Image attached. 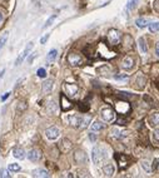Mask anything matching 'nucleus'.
<instances>
[{
    "label": "nucleus",
    "instance_id": "nucleus-15",
    "mask_svg": "<svg viewBox=\"0 0 159 178\" xmlns=\"http://www.w3.org/2000/svg\"><path fill=\"white\" fill-rule=\"evenodd\" d=\"M53 80L52 79H46L44 83H43V86H41V90H43L44 94H48V93L52 92L53 89Z\"/></svg>",
    "mask_w": 159,
    "mask_h": 178
},
{
    "label": "nucleus",
    "instance_id": "nucleus-40",
    "mask_svg": "<svg viewBox=\"0 0 159 178\" xmlns=\"http://www.w3.org/2000/svg\"><path fill=\"white\" fill-rule=\"evenodd\" d=\"M18 109L19 111H21V109L24 111V109H27V104H25L24 102H21V103H19V105H18Z\"/></svg>",
    "mask_w": 159,
    "mask_h": 178
},
{
    "label": "nucleus",
    "instance_id": "nucleus-3",
    "mask_svg": "<svg viewBox=\"0 0 159 178\" xmlns=\"http://www.w3.org/2000/svg\"><path fill=\"white\" fill-rule=\"evenodd\" d=\"M100 115H102V119L107 123L113 122L114 118H115V113L110 107H104L102 111H100Z\"/></svg>",
    "mask_w": 159,
    "mask_h": 178
},
{
    "label": "nucleus",
    "instance_id": "nucleus-4",
    "mask_svg": "<svg viewBox=\"0 0 159 178\" xmlns=\"http://www.w3.org/2000/svg\"><path fill=\"white\" fill-rule=\"evenodd\" d=\"M64 92L68 97H75L78 93V86L74 83H64Z\"/></svg>",
    "mask_w": 159,
    "mask_h": 178
},
{
    "label": "nucleus",
    "instance_id": "nucleus-31",
    "mask_svg": "<svg viewBox=\"0 0 159 178\" xmlns=\"http://www.w3.org/2000/svg\"><path fill=\"white\" fill-rule=\"evenodd\" d=\"M152 137H153V142L154 143H158L159 144V129H155L152 134Z\"/></svg>",
    "mask_w": 159,
    "mask_h": 178
},
{
    "label": "nucleus",
    "instance_id": "nucleus-14",
    "mask_svg": "<svg viewBox=\"0 0 159 178\" xmlns=\"http://www.w3.org/2000/svg\"><path fill=\"white\" fill-rule=\"evenodd\" d=\"M123 68L124 69H127V70H130L133 66H134V59H133L132 57H125L123 59Z\"/></svg>",
    "mask_w": 159,
    "mask_h": 178
},
{
    "label": "nucleus",
    "instance_id": "nucleus-27",
    "mask_svg": "<svg viewBox=\"0 0 159 178\" xmlns=\"http://www.w3.org/2000/svg\"><path fill=\"white\" fill-rule=\"evenodd\" d=\"M142 167L144 168V171H147V172H152V167H150L149 160H142Z\"/></svg>",
    "mask_w": 159,
    "mask_h": 178
},
{
    "label": "nucleus",
    "instance_id": "nucleus-37",
    "mask_svg": "<svg viewBox=\"0 0 159 178\" xmlns=\"http://www.w3.org/2000/svg\"><path fill=\"white\" fill-rule=\"evenodd\" d=\"M115 124H119V125H125V124H127V121H125V119H123V118H118V119H116V122H115Z\"/></svg>",
    "mask_w": 159,
    "mask_h": 178
},
{
    "label": "nucleus",
    "instance_id": "nucleus-43",
    "mask_svg": "<svg viewBox=\"0 0 159 178\" xmlns=\"http://www.w3.org/2000/svg\"><path fill=\"white\" fill-rule=\"evenodd\" d=\"M9 95H10V93H5V94L2 97V100H3V102H4V100H6L8 98H9Z\"/></svg>",
    "mask_w": 159,
    "mask_h": 178
},
{
    "label": "nucleus",
    "instance_id": "nucleus-20",
    "mask_svg": "<svg viewBox=\"0 0 159 178\" xmlns=\"http://www.w3.org/2000/svg\"><path fill=\"white\" fill-rule=\"evenodd\" d=\"M33 176L40 177V178H46V177H49V173H48V171H45V169H35V171L33 172Z\"/></svg>",
    "mask_w": 159,
    "mask_h": 178
},
{
    "label": "nucleus",
    "instance_id": "nucleus-44",
    "mask_svg": "<svg viewBox=\"0 0 159 178\" xmlns=\"http://www.w3.org/2000/svg\"><path fill=\"white\" fill-rule=\"evenodd\" d=\"M155 54H157V57H159V41L155 44Z\"/></svg>",
    "mask_w": 159,
    "mask_h": 178
},
{
    "label": "nucleus",
    "instance_id": "nucleus-13",
    "mask_svg": "<svg viewBox=\"0 0 159 178\" xmlns=\"http://www.w3.org/2000/svg\"><path fill=\"white\" fill-rule=\"evenodd\" d=\"M60 103H62V109L65 112V111H69V109L73 108V104H72V102L66 98L64 94L60 95Z\"/></svg>",
    "mask_w": 159,
    "mask_h": 178
},
{
    "label": "nucleus",
    "instance_id": "nucleus-42",
    "mask_svg": "<svg viewBox=\"0 0 159 178\" xmlns=\"http://www.w3.org/2000/svg\"><path fill=\"white\" fill-rule=\"evenodd\" d=\"M89 138H90L91 141H93V142H95V139H97V137H95V134H94L93 132H91V133L89 134Z\"/></svg>",
    "mask_w": 159,
    "mask_h": 178
},
{
    "label": "nucleus",
    "instance_id": "nucleus-23",
    "mask_svg": "<svg viewBox=\"0 0 159 178\" xmlns=\"http://www.w3.org/2000/svg\"><path fill=\"white\" fill-rule=\"evenodd\" d=\"M138 43H139L140 52H142V53H147V52H148V47H147V43H145V39H144V38H139Z\"/></svg>",
    "mask_w": 159,
    "mask_h": 178
},
{
    "label": "nucleus",
    "instance_id": "nucleus-41",
    "mask_svg": "<svg viewBox=\"0 0 159 178\" xmlns=\"http://www.w3.org/2000/svg\"><path fill=\"white\" fill-rule=\"evenodd\" d=\"M154 9L157 13H159V0H155L154 2Z\"/></svg>",
    "mask_w": 159,
    "mask_h": 178
},
{
    "label": "nucleus",
    "instance_id": "nucleus-29",
    "mask_svg": "<svg viewBox=\"0 0 159 178\" xmlns=\"http://www.w3.org/2000/svg\"><path fill=\"white\" fill-rule=\"evenodd\" d=\"M137 3H138V0H129V2L127 3V9L128 10L134 9V8L137 6Z\"/></svg>",
    "mask_w": 159,
    "mask_h": 178
},
{
    "label": "nucleus",
    "instance_id": "nucleus-45",
    "mask_svg": "<svg viewBox=\"0 0 159 178\" xmlns=\"http://www.w3.org/2000/svg\"><path fill=\"white\" fill-rule=\"evenodd\" d=\"M3 19H4V15H3V13H2V11H0V23L3 21Z\"/></svg>",
    "mask_w": 159,
    "mask_h": 178
},
{
    "label": "nucleus",
    "instance_id": "nucleus-36",
    "mask_svg": "<svg viewBox=\"0 0 159 178\" xmlns=\"http://www.w3.org/2000/svg\"><path fill=\"white\" fill-rule=\"evenodd\" d=\"M153 171H158L159 169V159L157 158V159H154V162H153Z\"/></svg>",
    "mask_w": 159,
    "mask_h": 178
},
{
    "label": "nucleus",
    "instance_id": "nucleus-28",
    "mask_svg": "<svg viewBox=\"0 0 159 178\" xmlns=\"http://www.w3.org/2000/svg\"><path fill=\"white\" fill-rule=\"evenodd\" d=\"M149 30L152 33L159 31V23H150L149 24Z\"/></svg>",
    "mask_w": 159,
    "mask_h": 178
},
{
    "label": "nucleus",
    "instance_id": "nucleus-6",
    "mask_svg": "<svg viewBox=\"0 0 159 178\" xmlns=\"http://www.w3.org/2000/svg\"><path fill=\"white\" fill-rule=\"evenodd\" d=\"M115 109L119 114H127L130 112V105L128 102L123 100V102H118V103L115 104Z\"/></svg>",
    "mask_w": 159,
    "mask_h": 178
},
{
    "label": "nucleus",
    "instance_id": "nucleus-35",
    "mask_svg": "<svg viewBox=\"0 0 159 178\" xmlns=\"http://www.w3.org/2000/svg\"><path fill=\"white\" fill-rule=\"evenodd\" d=\"M79 108L81 109V112H87L89 109V105L85 104V103H79Z\"/></svg>",
    "mask_w": 159,
    "mask_h": 178
},
{
    "label": "nucleus",
    "instance_id": "nucleus-26",
    "mask_svg": "<svg viewBox=\"0 0 159 178\" xmlns=\"http://www.w3.org/2000/svg\"><path fill=\"white\" fill-rule=\"evenodd\" d=\"M21 169V167H20V164H18V163H11V164H9V171H11V172H19Z\"/></svg>",
    "mask_w": 159,
    "mask_h": 178
},
{
    "label": "nucleus",
    "instance_id": "nucleus-12",
    "mask_svg": "<svg viewBox=\"0 0 159 178\" xmlns=\"http://www.w3.org/2000/svg\"><path fill=\"white\" fill-rule=\"evenodd\" d=\"M115 159L118 160V164H119V168L120 169H124L125 167L128 166V157L125 156V154H115Z\"/></svg>",
    "mask_w": 159,
    "mask_h": 178
},
{
    "label": "nucleus",
    "instance_id": "nucleus-1",
    "mask_svg": "<svg viewBox=\"0 0 159 178\" xmlns=\"http://www.w3.org/2000/svg\"><path fill=\"white\" fill-rule=\"evenodd\" d=\"M91 158H93V162L95 164H100L108 158V153L103 147H95L93 149V153H91Z\"/></svg>",
    "mask_w": 159,
    "mask_h": 178
},
{
    "label": "nucleus",
    "instance_id": "nucleus-19",
    "mask_svg": "<svg viewBox=\"0 0 159 178\" xmlns=\"http://www.w3.org/2000/svg\"><path fill=\"white\" fill-rule=\"evenodd\" d=\"M103 172H104L105 176L112 177L113 173H114V166H113V164H105V166L103 167Z\"/></svg>",
    "mask_w": 159,
    "mask_h": 178
},
{
    "label": "nucleus",
    "instance_id": "nucleus-17",
    "mask_svg": "<svg viewBox=\"0 0 159 178\" xmlns=\"http://www.w3.org/2000/svg\"><path fill=\"white\" fill-rule=\"evenodd\" d=\"M59 147H60V149L63 150V152H68V150H70L72 149V142L69 141V139H63L62 142H60V144H59Z\"/></svg>",
    "mask_w": 159,
    "mask_h": 178
},
{
    "label": "nucleus",
    "instance_id": "nucleus-11",
    "mask_svg": "<svg viewBox=\"0 0 159 178\" xmlns=\"http://www.w3.org/2000/svg\"><path fill=\"white\" fill-rule=\"evenodd\" d=\"M29 160H31V162H38V160H40L41 158V152L39 149H31L29 150V153L27 154Z\"/></svg>",
    "mask_w": 159,
    "mask_h": 178
},
{
    "label": "nucleus",
    "instance_id": "nucleus-33",
    "mask_svg": "<svg viewBox=\"0 0 159 178\" xmlns=\"http://www.w3.org/2000/svg\"><path fill=\"white\" fill-rule=\"evenodd\" d=\"M110 133H112V135H113L114 138H119V137H120V132H119V129H116L115 127L110 131Z\"/></svg>",
    "mask_w": 159,
    "mask_h": 178
},
{
    "label": "nucleus",
    "instance_id": "nucleus-30",
    "mask_svg": "<svg viewBox=\"0 0 159 178\" xmlns=\"http://www.w3.org/2000/svg\"><path fill=\"white\" fill-rule=\"evenodd\" d=\"M8 37H9V35H8V33H5L4 35H3L2 38H0V50H2V48H3L4 45H5L6 40H8Z\"/></svg>",
    "mask_w": 159,
    "mask_h": 178
},
{
    "label": "nucleus",
    "instance_id": "nucleus-32",
    "mask_svg": "<svg viewBox=\"0 0 159 178\" xmlns=\"http://www.w3.org/2000/svg\"><path fill=\"white\" fill-rule=\"evenodd\" d=\"M37 74H38V77H40V78H45L46 77V72H45L44 68H40V69H38Z\"/></svg>",
    "mask_w": 159,
    "mask_h": 178
},
{
    "label": "nucleus",
    "instance_id": "nucleus-8",
    "mask_svg": "<svg viewBox=\"0 0 159 178\" xmlns=\"http://www.w3.org/2000/svg\"><path fill=\"white\" fill-rule=\"evenodd\" d=\"M60 135V131L56 128V127H50L45 131V137L50 141H55L58 137Z\"/></svg>",
    "mask_w": 159,
    "mask_h": 178
},
{
    "label": "nucleus",
    "instance_id": "nucleus-10",
    "mask_svg": "<svg viewBox=\"0 0 159 178\" xmlns=\"http://www.w3.org/2000/svg\"><path fill=\"white\" fill-rule=\"evenodd\" d=\"M74 159H75V162H77V163L84 164L87 162V154H85V152L81 150V149H78L74 153Z\"/></svg>",
    "mask_w": 159,
    "mask_h": 178
},
{
    "label": "nucleus",
    "instance_id": "nucleus-39",
    "mask_svg": "<svg viewBox=\"0 0 159 178\" xmlns=\"http://www.w3.org/2000/svg\"><path fill=\"white\" fill-rule=\"evenodd\" d=\"M0 177H10V174L8 173L5 169H2V171H0Z\"/></svg>",
    "mask_w": 159,
    "mask_h": 178
},
{
    "label": "nucleus",
    "instance_id": "nucleus-22",
    "mask_svg": "<svg viewBox=\"0 0 159 178\" xmlns=\"http://www.w3.org/2000/svg\"><path fill=\"white\" fill-rule=\"evenodd\" d=\"M56 55H58L56 49H52V50H50V52L48 53V57H46V60H48V63H52V62H54L55 59H56Z\"/></svg>",
    "mask_w": 159,
    "mask_h": 178
},
{
    "label": "nucleus",
    "instance_id": "nucleus-25",
    "mask_svg": "<svg viewBox=\"0 0 159 178\" xmlns=\"http://www.w3.org/2000/svg\"><path fill=\"white\" fill-rule=\"evenodd\" d=\"M56 16H58L56 14H54V15H52V16H50V18H49V19L46 20V23L44 24V27H43V29H46L48 27H50V25H52V24H53V21H54V20L56 19Z\"/></svg>",
    "mask_w": 159,
    "mask_h": 178
},
{
    "label": "nucleus",
    "instance_id": "nucleus-21",
    "mask_svg": "<svg viewBox=\"0 0 159 178\" xmlns=\"http://www.w3.org/2000/svg\"><path fill=\"white\" fill-rule=\"evenodd\" d=\"M90 128H91V131H93V132H99V131H103L104 129V124L102 122L95 121L93 124L90 125Z\"/></svg>",
    "mask_w": 159,
    "mask_h": 178
},
{
    "label": "nucleus",
    "instance_id": "nucleus-16",
    "mask_svg": "<svg viewBox=\"0 0 159 178\" xmlns=\"http://www.w3.org/2000/svg\"><path fill=\"white\" fill-rule=\"evenodd\" d=\"M13 156L16 158V159H24L25 158V150L23 148H19L16 147L13 149Z\"/></svg>",
    "mask_w": 159,
    "mask_h": 178
},
{
    "label": "nucleus",
    "instance_id": "nucleus-24",
    "mask_svg": "<svg viewBox=\"0 0 159 178\" xmlns=\"http://www.w3.org/2000/svg\"><path fill=\"white\" fill-rule=\"evenodd\" d=\"M135 24H137V27H138V28H145L147 25H149V24H148V20H147V19H143V18L137 19Z\"/></svg>",
    "mask_w": 159,
    "mask_h": 178
},
{
    "label": "nucleus",
    "instance_id": "nucleus-2",
    "mask_svg": "<svg viewBox=\"0 0 159 178\" xmlns=\"http://www.w3.org/2000/svg\"><path fill=\"white\" fill-rule=\"evenodd\" d=\"M122 40V34L116 29H110L108 31V41L112 45H118Z\"/></svg>",
    "mask_w": 159,
    "mask_h": 178
},
{
    "label": "nucleus",
    "instance_id": "nucleus-34",
    "mask_svg": "<svg viewBox=\"0 0 159 178\" xmlns=\"http://www.w3.org/2000/svg\"><path fill=\"white\" fill-rule=\"evenodd\" d=\"M114 78H115V79H118V80H122V79H127V78H128V75H127V74H115V75H114Z\"/></svg>",
    "mask_w": 159,
    "mask_h": 178
},
{
    "label": "nucleus",
    "instance_id": "nucleus-9",
    "mask_svg": "<svg viewBox=\"0 0 159 178\" xmlns=\"http://www.w3.org/2000/svg\"><path fill=\"white\" fill-rule=\"evenodd\" d=\"M68 121H69V124L72 127H74V128H79V127L83 125V117H80V115H75V114L69 115Z\"/></svg>",
    "mask_w": 159,
    "mask_h": 178
},
{
    "label": "nucleus",
    "instance_id": "nucleus-38",
    "mask_svg": "<svg viewBox=\"0 0 159 178\" xmlns=\"http://www.w3.org/2000/svg\"><path fill=\"white\" fill-rule=\"evenodd\" d=\"M49 37H50V35H49V34H45V35H44L43 38H41V39H40V43H41V44H45V43H46V41H48V39H49Z\"/></svg>",
    "mask_w": 159,
    "mask_h": 178
},
{
    "label": "nucleus",
    "instance_id": "nucleus-18",
    "mask_svg": "<svg viewBox=\"0 0 159 178\" xmlns=\"http://www.w3.org/2000/svg\"><path fill=\"white\" fill-rule=\"evenodd\" d=\"M149 123H150V125H159V112H155L153 114H150Z\"/></svg>",
    "mask_w": 159,
    "mask_h": 178
},
{
    "label": "nucleus",
    "instance_id": "nucleus-5",
    "mask_svg": "<svg viewBox=\"0 0 159 178\" xmlns=\"http://www.w3.org/2000/svg\"><path fill=\"white\" fill-rule=\"evenodd\" d=\"M66 60H68V63H69L70 65L75 66V65H81L83 58H81V55L78 54V53H70V54L68 55V58H66Z\"/></svg>",
    "mask_w": 159,
    "mask_h": 178
},
{
    "label": "nucleus",
    "instance_id": "nucleus-7",
    "mask_svg": "<svg viewBox=\"0 0 159 178\" xmlns=\"http://www.w3.org/2000/svg\"><path fill=\"white\" fill-rule=\"evenodd\" d=\"M33 47H34V43L33 41H30V43L27 45V48L24 49V52L18 57V59H16V62H15V65H20L21 63H23V60L25 58H27L28 55H29V53L31 52V49H33Z\"/></svg>",
    "mask_w": 159,
    "mask_h": 178
}]
</instances>
